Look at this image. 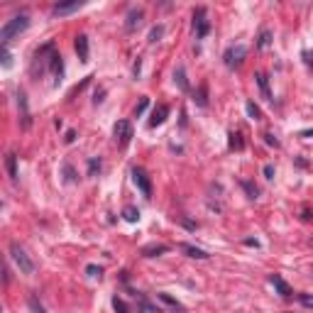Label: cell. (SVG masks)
Returning a JSON list of instances; mask_svg holds the SVG:
<instances>
[{
  "instance_id": "1",
  "label": "cell",
  "mask_w": 313,
  "mask_h": 313,
  "mask_svg": "<svg viewBox=\"0 0 313 313\" xmlns=\"http://www.w3.org/2000/svg\"><path fill=\"white\" fill-rule=\"evenodd\" d=\"M30 27V18L27 15H18V18L8 20L5 25H3V30H0V47H5L10 39H15L20 32H25Z\"/></svg>"
},
{
  "instance_id": "2",
  "label": "cell",
  "mask_w": 313,
  "mask_h": 313,
  "mask_svg": "<svg viewBox=\"0 0 313 313\" xmlns=\"http://www.w3.org/2000/svg\"><path fill=\"white\" fill-rule=\"evenodd\" d=\"M10 257L15 259V264L20 267L22 274H35V262L30 259V255L25 252V247H20L18 242L10 245Z\"/></svg>"
},
{
  "instance_id": "3",
  "label": "cell",
  "mask_w": 313,
  "mask_h": 313,
  "mask_svg": "<svg viewBox=\"0 0 313 313\" xmlns=\"http://www.w3.org/2000/svg\"><path fill=\"white\" fill-rule=\"evenodd\" d=\"M132 181L142 191V196H147V198L152 196V181H149L147 171H145L142 166H135V169H132Z\"/></svg>"
},
{
  "instance_id": "4",
  "label": "cell",
  "mask_w": 313,
  "mask_h": 313,
  "mask_svg": "<svg viewBox=\"0 0 313 313\" xmlns=\"http://www.w3.org/2000/svg\"><path fill=\"white\" fill-rule=\"evenodd\" d=\"M113 135H115V140H118L120 147H128L130 140H132V125H130L128 120H118L115 128H113Z\"/></svg>"
},
{
  "instance_id": "5",
  "label": "cell",
  "mask_w": 313,
  "mask_h": 313,
  "mask_svg": "<svg viewBox=\"0 0 313 313\" xmlns=\"http://www.w3.org/2000/svg\"><path fill=\"white\" fill-rule=\"evenodd\" d=\"M245 56H247V47L245 44H235V47H230L228 52H225V64L230 66V69H235V66H240L242 61H245Z\"/></svg>"
},
{
  "instance_id": "6",
  "label": "cell",
  "mask_w": 313,
  "mask_h": 313,
  "mask_svg": "<svg viewBox=\"0 0 313 313\" xmlns=\"http://www.w3.org/2000/svg\"><path fill=\"white\" fill-rule=\"evenodd\" d=\"M193 30H196V37H201V39L208 35L211 22L205 20V8H198V10L193 13Z\"/></svg>"
},
{
  "instance_id": "7",
  "label": "cell",
  "mask_w": 313,
  "mask_h": 313,
  "mask_svg": "<svg viewBox=\"0 0 313 313\" xmlns=\"http://www.w3.org/2000/svg\"><path fill=\"white\" fill-rule=\"evenodd\" d=\"M166 115H169V108L166 106H157L152 111V118H149V128H159L166 123Z\"/></svg>"
},
{
  "instance_id": "8",
  "label": "cell",
  "mask_w": 313,
  "mask_h": 313,
  "mask_svg": "<svg viewBox=\"0 0 313 313\" xmlns=\"http://www.w3.org/2000/svg\"><path fill=\"white\" fill-rule=\"evenodd\" d=\"M179 250L186 252L188 257H193V259H208V257H211L205 250H201V247H193V245H188V242H181V245H179Z\"/></svg>"
},
{
  "instance_id": "9",
  "label": "cell",
  "mask_w": 313,
  "mask_h": 313,
  "mask_svg": "<svg viewBox=\"0 0 313 313\" xmlns=\"http://www.w3.org/2000/svg\"><path fill=\"white\" fill-rule=\"evenodd\" d=\"M74 47H76L78 59H81V61H88V37H86V35H78L74 42Z\"/></svg>"
},
{
  "instance_id": "10",
  "label": "cell",
  "mask_w": 313,
  "mask_h": 313,
  "mask_svg": "<svg viewBox=\"0 0 313 313\" xmlns=\"http://www.w3.org/2000/svg\"><path fill=\"white\" fill-rule=\"evenodd\" d=\"M142 15H145L142 10H130V13H128V22H125V30H128V32H135V30L142 25Z\"/></svg>"
},
{
  "instance_id": "11",
  "label": "cell",
  "mask_w": 313,
  "mask_h": 313,
  "mask_svg": "<svg viewBox=\"0 0 313 313\" xmlns=\"http://www.w3.org/2000/svg\"><path fill=\"white\" fill-rule=\"evenodd\" d=\"M269 281L274 284V286H276V291H279V294L284 296V298H289V296L294 294V291H291V286H289V284H286V281H284V279H281L279 274H272V276H269Z\"/></svg>"
},
{
  "instance_id": "12",
  "label": "cell",
  "mask_w": 313,
  "mask_h": 313,
  "mask_svg": "<svg viewBox=\"0 0 313 313\" xmlns=\"http://www.w3.org/2000/svg\"><path fill=\"white\" fill-rule=\"evenodd\" d=\"M78 8H83V3H81V0L66 3V5H54V15H69V13H76Z\"/></svg>"
},
{
  "instance_id": "13",
  "label": "cell",
  "mask_w": 313,
  "mask_h": 313,
  "mask_svg": "<svg viewBox=\"0 0 313 313\" xmlns=\"http://www.w3.org/2000/svg\"><path fill=\"white\" fill-rule=\"evenodd\" d=\"M18 103H20V111H22V128L27 130L30 128V111H27V95L22 91L18 93Z\"/></svg>"
},
{
  "instance_id": "14",
  "label": "cell",
  "mask_w": 313,
  "mask_h": 313,
  "mask_svg": "<svg viewBox=\"0 0 313 313\" xmlns=\"http://www.w3.org/2000/svg\"><path fill=\"white\" fill-rule=\"evenodd\" d=\"M49 66H52V74H54L56 83H59V81H61V71H64V66H61V56L52 54V59H49Z\"/></svg>"
},
{
  "instance_id": "15",
  "label": "cell",
  "mask_w": 313,
  "mask_h": 313,
  "mask_svg": "<svg viewBox=\"0 0 313 313\" xmlns=\"http://www.w3.org/2000/svg\"><path fill=\"white\" fill-rule=\"evenodd\" d=\"M166 250H169L166 245H149V247L142 250V255H145V257H157V255H164Z\"/></svg>"
},
{
  "instance_id": "16",
  "label": "cell",
  "mask_w": 313,
  "mask_h": 313,
  "mask_svg": "<svg viewBox=\"0 0 313 313\" xmlns=\"http://www.w3.org/2000/svg\"><path fill=\"white\" fill-rule=\"evenodd\" d=\"M257 83H259V88H262V95H264L267 100H272V93H269V81H267V76L257 74Z\"/></svg>"
},
{
  "instance_id": "17",
  "label": "cell",
  "mask_w": 313,
  "mask_h": 313,
  "mask_svg": "<svg viewBox=\"0 0 313 313\" xmlns=\"http://www.w3.org/2000/svg\"><path fill=\"white\" fill-rule=\"evenodd\" d=\"M140 311H142V313H164L162 308H159V306L149 303L147 298H142V301H140Z\"/></svg>"
},
{
  "instance_id": "18",
  "label": "cell",
  "mask_w": 313,
  "mask_h": 313,
  "mask_svg": "<svg viewBox=\"0 0 313 313\" xmlns=\"http://www.w3.org/2000/svg\"><path fill=\"white\" fill-rule=\"evenodd\" d=\"M123 216H125V221H130V223H137V221H140V211H137L135 205H128V208L123 211Z\"/></svg>"
},
{
  "instance_id": "19",
  "label": "cell",
  "mask_w": 313,
  "mask_h": 313,
  "mask_svg": "<svg viewBox=\"0 0 313 313\" xmlns=\"http://www.w3.org/2000/svg\"><path fill=\"white\" fill-rule=\"evenodd\" d=\"M159 298H162V301H164V303H169V306H171V308H174V311L184 313V306H181V303H179V301H176V298H171V296H169V294H159Z\"/></svg>"
},
{
  "instance_id": "20",
  "label": "cell",
  "mask_w": 313,
  "mask_h": 313,
  "mask_svg": "<svg viewBox=\"0 0 313 313\" xmlns=\"http://www.w3.org/2000/svg\"><path fill=\"white\" fill-rule=\"evenodd\" d=\"M245 142H242V135L240 132H230V149H242Z\"/></svg>"
},
{
  "instance_id": "21",
  "label": "cell",
  "mask_w": 313,
  "mask_h": 313,
  "mask_svg": "<svg viewBox=\"0 0 313 313\" xmlns=\"http://www.w3.org/2000/svg\"><path fill=\"white\" fill-rule=\"evenodd\" d=\"M174 78L179 81V86H181L184 91H188V81H186V71H184V66H179V69H176V74H174Z\"/></svg>"
},
{
  "instance_id": "22",
  "label": "cell",
  "mask_w": 313,
  "mask_h": 313,
  "mask_svg": "<svg viewBox=\"0 0 313 313\" xmlns=\"http://www.w3.org/2000/svg\"><path fill=\"white\" fill-rule=\"evenodd\" d=\"M245 108H247V115H250L252 120H259V115H262V113H259V108L252 103V100H247V106H245Z\"/></svg>"
},
{
  "instance_id": "23",
  "label": "cell",
  "mask_w": 313,
  "mask_h": 313,
  "mask_svg": "<svg viewBox=\"0 0 313 313\" xmlns=\"http://www.w3.org/2000/svg\"><path fill=\"white\" fill-rule=\"evenodd\" d=\"M259 49H267V47H269V44H272V35H269V32H267V30H264V32H262V35H259Z\"/></svg>"
},
{
  "instance_id": "24",
  "label": "cell",
  "mask_w": 313,
  "mask_h": 313,
  "mask_svg": "<svg viewBox=\"0 0 313 313\" xmlns=\"http://www.w3.org/2000/svg\"><path fill=\"white\" fill-rule=\"evenodd\" d=\"M0 64H3V66H8V69L13 66V61H10V52H8L5 47H0Z\"/></svg>"
},
{
  "instance_id": "25",
  "label": "cell",
  "mask_w": 313,
  "mask_h": 313,
  "mask_svg": "<svg viewBox=\"0 0 313 313\" xmlns=\"http://www.w3.org/2000/svg\"><path fill=\"white\" fill-rule=\"evenodd\" d=\"M113 306H115V311H118V313H130V308L125 306V301H123V298H118V296L113 298Z\"/></svg>"
},
{
  "instance_id": "26",
  "label": "cell",
  "mask_w": 313,
  "mask_h": 313,
  "mask_svg": "<svg viewBox=\"0 0 313 313\" xmlns=\"http://www.w3.org/2000/svg\"><path fill=\"white\" fill-rule=\"evenodd\" d=\"M15 159H18L15 154H8V171H10V176H13V179L18 176V169H15Z\"/></svg>"
},
{
  "instance_id": "27",
  "label": "cell",
  "mask_w": 313,
  "mask_h": 313,
  "mask_svg": "<svg viewBox=\"0 0 313 313\" xmlns=\"http://www.w3.org/2000/svg\"><path fill=\"white\" fill-rule=\"evenodd\" d=\"M147 106H149V98H140V103H137V108H135V118H140Z\"/></svg>"
},
{
  "instance_id": "28",
  "label": "cell",
  "mask_w": 313,
  "mask_h": 313,
  "mask_svg": "<svg viewBox=\"0 0 313 313\" xmlns=\"http://www.w3.org/2000/svg\"><path fill=\"white\" fill-rule=\"evenodd\" d=\"M162 35H164V30H162V27H154V30L149 32V42H152V44H154V42H159Z\"/></svg>"
},
{
  "instance_id": "29",
  "label": "cell",
  "mask_w": 313,
  "mask_h": 313,
  "mask_svg": "<svg viewBox=\"0 0 313 313\" xmlns=\"http://www.w3.org/2000/svg\"><path fill=\"white\" fill-rule=\"evenodd\" d=\"M30 308H32V313H44V308L37 303V298H35V296H30Z\"/></svg>"
},
{
  "instance_id": "30",
  "label": "cell",
  "mask_w": 313,
  "mask_h": 313,
  "mask_svg": "<svg viewBox=\"0 0 313 313\" xmlns=\"http://www.w3.org/2000/svg\"><path fill=\"white\" fill-rule=\"evenodd\" d=\"M242 186L247 188V193H250V198H257V186H252L250 181H242Z\"/></svg>"
},
{
  "instance_id": "31",
  "label": "cell",
  "mask_w": 313,
  "mask_h": 313,
  "mask_svg": "<svg viewBox=\"0 0 313 313\" xmlns=\"http://www.w3.org/2000/svg\"><path fill=\"white\" fill-rule=\"evenodd\" d=\"M0 274H3V281H5V284L10 281V272H8V267H5V262H3V257H0Z\"/></svg>"
},
{
  "instance_id": "32",
  "label": "cell",
  "mask_w": 313,
  "mask_h": 313,
  "mask_svg": "<svg viewBox=\"0 0 313 313\" xmlns=\"http://www.w3.org/2000/svg\"><path fill=\"white\" fill-rule=\"evenodd\" d=\"M86 272H88V276H93V279H95V276H98V279H100V267H86Z\"/></svg>"
},
{
  "instance_id": "33",
  "label": "cell",
  "mask_w": 313,
  "mask_h": 313,
  "mask_svg": "<svg viewBox=\"0 0 313 313\" xmlns=\"http://www.w3.org/2000/svg\"><path fill=\"white\" fill-rule=\"evenodd\" d=\"M264 176H267V179H274V166L272 164H264Z\"/></svg>"
},
{
  "instance_id": "34",
  "label": "cell",
  "mask_w": 313,
  "mask_h": 313,
  "mask_svg": "<svg viewBox=\"0 0 313 313\" xmlns=\"http://www.w3.org/2000/svg\"><path fill=\"white\" fill-rule=\"evenodd\" d=\"M208 100H205V86H201V91H198V106H205Z\"/></svg>"
},
{
  "instance_id": "35",
  "label": "cell",
  "mask_w": 313,
  "mask_h": 313,
  "mask_svg": "<svg viewBox=\"0 0 313 313\" xmlns=\"http://www.w3.org/2000/svg\"><path fill=\"white\" fill-rule=\"evenodd\" d=\"M301 303H303V306H311V303H313L311 296H308V294H301Z\"/></svg>"
},
{
  "instance_id": "36",
  "label": "cell",
  "mask_w": 313,
  "mask_h": 313,
  "mask_svg": "<svg viewBox=\"0 0 313 313\" xmlns=\"http://www.w3.org/2000/svg\"><path fill=\"white\" fill-rule=\"evenodd\" d=\"M88 169H91V174H93L95 169H100V162H95V159H91V166H88Z\"/></svg>"
},
{
  "instance_id": "37",
  "label": "cell",
  "mask_w": 313,
  "mask_h": 313,
  "mask_svg": "<svg viewBox=\"0 0 313 313\" xmlns=\"http://www.w3.org/2000/svg\"><path fill=\"white\" fill-rule=\"evenodd\" d=\"M74 137H76V132L74 130H69V132H66V142H74Z\"/></svg>"
},
{
  "instance_id": "38",
  "label": "cell",
  "mask_w": 313,
  "mask_h": 313,
  "mask_svg": "<svg viewBox=\"0 0 313 313\" xmlns=\"http://www.w3.org/2000/svg\"><path fill=\"white\" fill-rule=\"evenodd\" d=\"M0 313H3V308H0Z\"/></svg>"
}]
</instances>
